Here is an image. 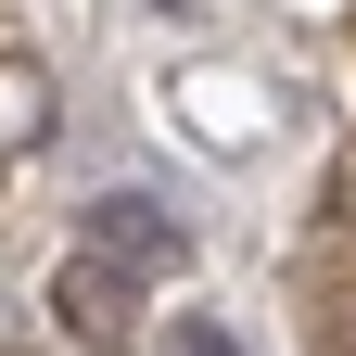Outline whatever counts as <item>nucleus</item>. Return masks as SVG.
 Segmentation results:
<instances>
[{
    "mask_svg": "<svg viewBox=\"0 0 356 356\" xmlns=\"http://www.w3.org/2000/svg\"><path fill=\"white\" fill-rule=\"evenodd\" d=\"M51 331L64 343H89V356H127V343H140V280H127V267L115 254H64L51 267Z\"/></svg>",
    "mask_w": 356,
    "mask_h": 356,
    "instance_id": "1",
    "label": "nucleus"
},
{
    "mask_svg": "<svg viewBox=\"0 0 356 356\" xmlns=\"http://www.w3.org/2000/svg\"><path fill=\"white\" fill-rule=\"evenodd\" d=\"M89 254H115L127 280H153V267L178 280V267H191V229H178L153 191H102V204H89Z\"/></svg>",
    "mask_w": 356,
    "mask_h": 356,
    "instance_id": "2",
    "label": "nucleus"
},
{
    "mask_svg": "<svg viewBox=\"0 0 356 356\" xmlns=\"http://www.w3.org/2000/svg\"><path fill=\"white\" fill-rule=\"evenodd\" d=\"M38 115H51L38 64H13V51H0V153H26V140H38Z\"/></svg>",
    "mask_w": 356,
    "mask_h": 356,
    "instance_id": "3",
    "label": "nucleus"
},
{
    "mask_svg": "<svg viewBox=\"0 0 356 356\" xmlns=\"http://www.w3.org/2000/svg\"><path fill=\"white\" fill-rule=\"evenodd\" d=\"M191 102H204V140H254V115H242V89H229V76H204Z\"/></svg>",
    "mask_w": 356,
    "mask_h": 356,
    "instance_id": "4",
    "label": "nucleus"
},
{
    "mask_svg": "<svg viewBox=\"0 0 356 356\" xmlns=\"http://www.w3.org/2000/svg\"><path fill=\"white\" fill-rule=\"evenodd\" d=\"M165 356H242V343L216 331V318H178V331H165Z\"/></svg>",
    "mask_w": 356,
    "mask_h": 356,
    "instance_id": "5",
    "label": "nucleus"
},
{
    "mask_svg": "<svg viewBox=\"0 0 356 356\" xmlns=\"http://www.w3.org/2000/svg\"><path fill=\"white\" fill-rule=\"evenodd\" d=\"M140 13H191V0H140Z\"/></svg>",
    "mask_w": 356,
    "mask_h": 356,
    "instance_id": "6",
    "label": "nucleus"
}]
</instances>
